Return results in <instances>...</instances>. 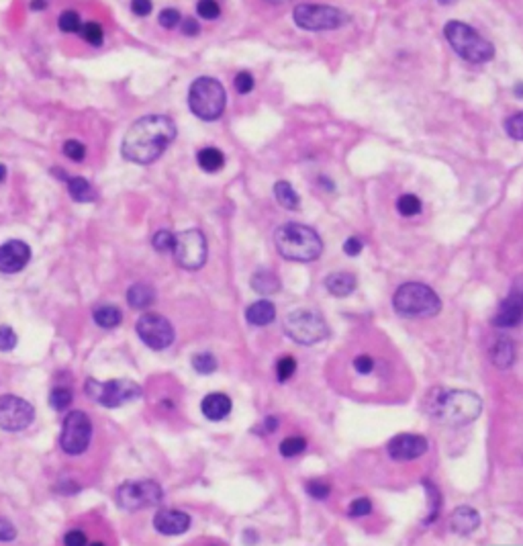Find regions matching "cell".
<instances>
[{"label": "cell", "instance_id": "1", "mask_svg": "<svg viewBox=\"0 0 523 546\" xmlns=\"http://www.w3.org/2000/svg\"><path fill=\"white\" fill-rule=\"evenodd\" d=\"M176 139L174 121L166 115L137 119L127 129L121 143V154L133 164H152Z\"/></svg>", "mask_w": 523, "mask_h": 546}, {"label": "cell", "instance_id": "2", "mask_svg": "<svg viewBox=\"0 0 523 546\" xmlns=\"http://www.w3.org/2000/svg\"><path fill=\"white\" fill-rule=\"evenodd\" d=\"M426 411L431 420L444 426H466L483 413V399L462 389H433L426 399Z\"/></svg>", "mask_w": 523, "mask_h": 546}, {"label": "cell", "instance_id": "3", "mask_svg": "<svg viewBox=\"0 0 523 546\" xmlns=\"http://www.w3.org/2000/svg\"><path fill=\"white\" fill-rule=\"evenodd\" d=\"M276 248L287 260L313 262L323 252V242L317 232L303 223H284L274 235Z\"/></svg>", "mask_w": 523, "mask_h": 546}, {"label": "cell", "instance_id": "4", "mask_svg": "<svg viewBox=\"0 0 523 546\" xmlns=\"http://www.w3.org/2000/svg\"><path fill=\"white\" fill-rule=\"evenodd\" d=\"M444 35L452 49L472 64H483L495 56V47L488 40H485L476 29L466 25L462 20H450L444 27Z\"/></svg>", "mask_w": 523, "mask_h": 546}, {"label": "cell", "instance_id": "5", "mask_svg": "<svg viewBox=\"0 0 523 546\" xmlns=\"http://www.w3.org/2000/svg\"><path fill=\"white\" fill-rule=\"evenodd\" d=\"M392 307L403 317H433L442 309V301L438 293L423 283H407L397 289Z\"/></svg>", "mask_w": 523, "mask_h": 546}, {"label": "cell", "instance_id": "6", "mask_svg": "<svg viewBox=\"0 0 523 546\" xmlns=\"http://www.w3.org/2000/svg\"><path fill=\"white\" fill-rule=\"evenodd\" d=\"M225 102H227V95L219 80L211 78V76H200L191 84L188 105H191V111L198 119H203V121L219 119L225 111Z\"/></svg>", "mask_w": 523, "mask_h": 546}, {"label": "cell", "instance_id": "7", "mask_svg": "<svg viewBox=\"0 0 523 546\" xmlns=\"http://www.w3.org/2000/svg\"><path fill=\"white\" fill-rule=\"evenodd\" d=\"M284 332L292 342L303 344V346H313L321 340L327 338L330 328L325 319L313 309H296L291 311L284 319Z\"/></svg>", "mask_w": 523, "mask_h": 546}, {"label": "cell", "instance_id": "8", "mask_svg": "<svg viewBox=\"0 0 523 546\" xmlns=\"http://www.w3.org/2000/svg\"><path fill=\"white\" fill-rule=\"evenodd\" d=\"M86 395L97 401L104 408H121L123 403H129V401H136L143 395L141 387L133 383V381H95V379H88L86 381Z\"/></svg>", "mask_w": 523, "mask_h": 546}, {"label": "cell", "instance_id": "9", "mask_svg": "<svg viewBox=\"0 0 523 546\" xmlns=\"http://www.w3.org/2000/svg\"><path fill=\"white\" fill-rule=\"evenodd\" d=\"M292 17L301 29L307 31H327V29H339L342 25L348 23V15L342 13L339 8L330 6V4H296Z\"/></svg>", "mask_w": 523, "mask_h": 546}, {"label": "cell", "instance_id": "10", "mask_svg": "<svg viewBox=\"0 0 523 546\" xmlns=\"http://www.w3.org/2000/svg\"><path fill=\"white\" fill-rule=\"evenodd\" d=\"M115 499L116 506L121 507V509L137 511V509L157 506L164 499V491H162V487L155 481H150V479L127 481V483L116 487Z\"/></svg>", "mask_w": 523, "mask_h": 546}, {"label": "cell", "instance_id": "11", "mask_svg": "<svg viewBox=\"0 0 523 546\" xmlns=\"http://www.w3.org/2000/svg\"><path fill=\"white\" fill-rule=\"evenodd\" d=\"M92 440V422L84 411H72L66 415L64 420V428H61V438L59 444L66 454L78 456L82 452H86L88 444Z\"/></svg>", "mask_w": 523, "mask_h": 546}, {"label": "cell", "instance_id": "12", "mask_svg": "<svg viewBox=\"0 0 523 546\" xmlns=\"http://www.w3.org/2000/svg\"><path fill=\"white\" fill-rule=\"evenodd\" d=\"M176 262L186 271H198L207 262V237L200 230H186L176 235Z\"/></svg>", "mask_w": 523, "mask_h": 546}, {"label": "cell", "instance_id": "13", "mask_svg": "<svg viewBox=\"0 0 523 546\" xmlns=\"http://www.w3.org/2000/svg\"><path fill=\"white\" fill-rule=\"evenodd\" d=\"M137 336L141 342L152 350H164L174 342V328L172 324L160 313H143L137 319Z\"/></svg>", "mask_w": 523, "mask_h": 546}, {"label": "cell", "instance_id": "14", "mask_svg": "<svg viewBox=\"0 0 523 546\" xmlns=\"http://www.w3.org/2000/svg\"><path fill=\"white\" fill-rule=\"evenodd\" d=\"M35 410L29 401L17 395L0 397V429L4 432H20L33 424Z\"/></svg>", "mask_w": 523, "mask_h": 546}, {"label": "cell", "instance_id": "15", "mask_svg": "<svg viewBox=\"0 0 523 546\" xmlns=\"http://www.w3.org/2000/svg\"><path fill=\"white\" fill-rule=\"evenodd\" d=\"M429 449L427 440L419 434H399L388 442V454L392 461L405 463V461H415L419 456H423Z\"/></svg>", "mask_w": 523, "mask_h": 546}, {"label": "cell", "instance_id": "16", "mask_svg": "<svg viewBox=\"0 0 523 546\" xmlns=\"http://www.w3.org/2000/svg\"><path fill=\"white\" fill-rule=\"evenodd\" d=\"M29 260H31V248L20 239H11L0 246V273H20L29 264Z\"/></svg>", "mask_w": 523, "mask_h": 546}, {"label": "cell", "instance_id": "17", "mask_svg": "<svg viewBox=\"0 0 523 546\" xmlns=\"http://www.w3.org/2000/svg\"><path fill=\"white\" fill-rule=\"evenodd\" d=\"M523 321V291H513L501 301L493 324L497 328H515Z\"/></svg>", "mask_w": 523, "mask_h": 546}, {"label": "cell", "instance_id": "18", "mask_svg": "<svg viewBox=\"0 0 523 546\" xmlns=\"http://www.w3.org/2000/svg\"><path fill=\"white\" fill-rule=\"evenodd\" d=\"M154 528L160 534L178 536L191 528V516L178 509H160L154 516Z\"/></svg>", "mask_w": 523, "mask_h": 546}, {"label": "cell", "instance_id": "19", "mask_svg": "<svg viewBox=\"0 0 523 546\" xmlns=\"http://www.w3.org/2000/svg\"><path fill=\"white\" fill-rule=\"evenodd\" d=\"M232 399L225 393H209L203 403H200V411L207 420L211 422H221L232 413Z\"/></svg>", "mask_w": 523, "mask_h": 546}, {"label": "cell", "instance_id": "20", "mask_svg": "<svg viewBox=\"0 0 523 546\" xmlns=\"http://www.w3.org/2000/svg\"><path fill=\"white\" fill-rule=\"evenodd\" d=\"M481 526V516L474 507H456L450 516V528L458 534H472Z\"/></svg>", "mask_w": 523, "mask_h": 546}, {"label": "cell", "instance_id": "21", "mask_svg": "<svg viewBox=\"0 0 523 546\" xmlns=\"http://www.w3.org/2000/svg\"><path fill=\"white\" fill-rule=\"evenodd\" d=\"M491 360L499 369L513 367V362H515V344H513V340L507 338V336L497 338V342L491 348Z\"/></svg>", "mask_w": 523, "mask_h": 546}, {"label": "cell", "instance_id": "22", "mask_svg": "<svg viewBox=\"0 0 523 546\" xmlns=\"http://www.w3.org/2000/svg\"><path fill=\"white\" fill-rule=\"evenodd\" d=\"M246 317H248V321H250L252 326L264 328V326H268V324L274 321V317H276V307H274L272 301L262 299V301H256V303H252V305L248 307Z\"/></svg>", "mask_w": 523, "mask_h": 546}, {"label": "cell", "instance_id": "23", "mask_svg": "<svg viewBox=\"0 0 523 546\" xmlns=\"http://www.w3.org/2000/svg\"><path fill=\"white\" fill-rule=\"evenodd\" d=\"M66 186H68V193L70 196L78 201V203H92V201H97L98 193L95 191V186L86 180V178H82V176H70L68 180H66Z\"/></svg>", "mask_w": 523, "mask_h": 546}, {"label": "cell", "instance_id": "24", "mask_svg": "<svg viewBox=\"0 0 523 546\" xmlns=\"http://www.w3.org/2000/svg\"><path fill=\"white\" fill-rule=\"evenodd\" d=\"M325 287L335 297H348L356 291V276L349 273H333L325 278Z\"/></svg>", "mask_w": 523, "mask_h": 546}, {"label": "cell", "instance_id": "25", "mask_svg": "<svg viewBox=\"0 0 523 546\" xmlns=\"http://www.w3.org/2000/svg\"><path fill=\"white\" fill-rule=\"evenodd\" d=\"M154 301L155 291L150 285H145V283H137V285H133V287L127 291V303H129L133 309H145V307H150Z\"/></svg>", "mask_w": 523, "mask_h": 546}, {"label": "cell", "instance_id": "26", "mask_svg": "<svg viewBox=\"0 0 523 546\" xmlns=\"http://www.w3.org/2000/svg\"><path fill=\"white\" fill-rule=\"evenodd\" d=\"M252 289L260 295H274L280 291V278L270 271H258L252 276Z\"/></svg>", "mask_w": 523, "mask_h": 546}, {"label": "cell", "instance_id": "27", "mask_svg": "<svg viewBox=\"0 0 523 546\" xmlns=\"http://www.w3.org/2000/svg\"><path fill=\"white\" fill-rule=\"evenodd\" d=\"M196 162L205 172H219L225 164V156L217 148H205L196 154Z\"/></svg>", "mask_w": 523, "mask_h": 546}, {"label": "cell", "instance_id": "28", "mask_svg": "<svg viewBox=\"0 0 523 546\" xmlns=\"http://www.w3.org/2000/svg\"><path fill=\"white\" fill-rule=\"evenodd\" d=\"M274 196H276V201L282 205V207H287V209H299V203H301V198L296 195V191L292 189L291 182H287V180H278L276 184H274Z\"/></svg>", "mask_w": 523, "mask_h": 546}, {"label": "cell", "instance_id": "29", "mask_svg": "<svg viewBox=\"0 0 523 546\" xmlns=\"http://www.w3.org/2000/svg\"><path fill=\"white\" fill-rule=\"evenodd\" d=\"M121 319H123V313L115 305H102V307L95 309V321H97V326L104 328V330L116 328L121 324Z\"/></svg>", "mask_w": 523, "mask_h": 546}, {"label": "cell", "instance_id": "30", "mask_svg": "<svg viewBox=\"0 0 523 546\" xmlns=\"http://www.w3.org/2000/svg\"><path fill=\"white\" fill-rule=\"evenodd\" d=\"M307 449V440L303 436H289L280 442V454L287 458H294L299 454H303Z\"/></svg>", "mask_w": 523, "mask_h": 546}, {"label": "cell", "instance_id": "31", "mask_svg": "<svg viewBox=\"0 0 523 546\" xmlns=\"http://www.w3.org/2000/svg\"><path fill=\"white\" fill-rule=\"evenodd\" d=\"M423 487H426L427 495H429V514L426 518V524H431L438 520L440 516V507H442V497H440V491L435 485H431V481H423Z\"/></svg>", "mask_w": 523, "mask_h": 546}, {"label": "cell", "instance_id": "32", "mask_svg": "<svg viewBox=\"0 0 523 546\" xmlns=\"http://www.w3.org/2000/svg\"><path fill=\"white\" fill-rule=\"evenodd\" d=\"M193 367L200 374H211L217 371V358L211 352H198L193 356Z\"/></svg>", "mask_w": 523, "mask_h": 546}, {"label": "cell", "instance_id": "33", "mask_svg": "<svg viewBox=\"0 0 523 546\" xmlns=\"http://www.w3.org/2000/svg\"><path fill=\"white\" fill-rule=\"evenodd\" d=\"M397 209L403 217H415L421 213V201L415 195H403L397 201Z\"/></svg>", "mask_w": 523, "mask_h": 546}, {"label": "cell", "instance_id": "34", "mask_svg": "<svg viewBox=\"0 0 523 546\" xmlns=\"http://www.w3.org/2000/svg\"><path fill=\"white\" fill-rule=\"evenodd\" d=\"M72 403V391L66 387H56L49 393V405L56 411H66Z\"/></svg>", "mask_w": 523, "mask_h": 546}, {"label": "cell", "instance_id": "35", "mask_svg": "<svg viewBox=\"0 0 523 546\" xmlns=\"http://www.w3.org/2000/svg\"><path fill=\"white\" fill-rule=\"evenodd\" d=\"M80 35L88 41L90 45H102V40H104L102 27H100L98 23H95V20L84 23V25H82V29H80Z\"/></svg>", "mask_w": 523, "mask_h": 546}, {"label": "cell", "instance_id": "36", "mask_svg": "<svg viewBox=\"0 0 523 546\" xmlns=\"http://www.w3.org/2000/svg\"><path fill=\"white\" fill-rule=\"evenodd\" d=\"M152 244H154V248L157 252H174L176 235L172 234V232H168V230H160V232L154 235Z\"/></svg>", "mask_w": 523, "mask_h": 546}, {"label": "cell", "instance_id": "37", "mask_svg": "<svg viewBox=\"0 0 523 546\" xmlns=\"http://www.w3.org/2000/svg\"><path fill=\"white\" fill-rule=\"evenodd\" d=\"M59 29L64 31V33H80V29H82V20L78 17L76 11H64L61 15H59Z\"/></svg>", "mask_w": 523, "mask_h": 546}, {"label": "cell", "instance_id": "38", "mask_svg": "<svg viewBox=\"0 0 523 546\" xmlns=\"http://www.w3.org/2000/svg\"><path fill=\"white\" fill-rule=\"evenodd\" d=\"M296 371V360L292 356H282L278 362H276V376L280 383H287L291 379L292 374Z\"/></svg>", "mask_w": 523, "mask_h": 546}, {"label": "cell", "instance_id": "39", "mask_svg": "<svg viewBox=\"0 0 523 546\" xmlns=\"http://www.w3.org/2000/svg\"><path fill=\"white\" fill-rule=\"evenodd\" d=\"M305 491L309 493L313 499H327L331 493V485L327 481H319V479H313L305 485Z\"/></svg>", "mask_w": 523, "mask_h": 546}, {"label": "cell", "instance_id": "40", "mask_svg": "<svg viewBox=\"0 0 523 546\" xmlns=\"http://www.w3.org/2000/svg\"><path fill=\"white\" fill-rule=\"evenodd\" d=\"M64 154L70 158V160H74V162H82V160L86 158V146L76 141V139H68V141L64 143Z\"/></svg>", "mask_w": 523, "mask_h": 546}, {"label": "cell", "instance_id": "41", "mask_svg": "<svg viewBox=\"0 0 523 546\" xmlns=\"http://www.w3.org/2000/svg\"><path fill=\"white\" fill-rule=\"evenodd\" d=\"M196 11H198V15H200L203 19L207 20L217 19V17L221 15V6H219V2H215V0H203V2H198V4H196Z\"/></svg>", "mask_w": 523, "mask_h": 546}, {"label": "cell", "instance_id": "42", "mask_svg": "<svg viewBox=\"0 0 523 546\" xmlns=\"http://www.w3.org/2000/svg\"><path fill=\"white\" fill-rule=\"evenodd\" d=\"M505 129H507V133L513 137V139H522L523 141V111L507 119Z\"/></svg>", "mask_w": 523, "mask_h": 546}, {"label": "cell", "instance_id": "43", "mask_svg": "<svg viewBox=\"0 0 523 546\" xmlns=\"http://www.w3.org/2000/svg\"><path fill=\"white\" fill-rule=\"evenodd\" d=\"M17 346V333L11 326H0V350L11 352Z\"/></svg>", "mask_w": 523, "mask_h": 546}, {"label": "cell", "instance_id": "44", "mask_svg": "<svg viewBox=\"0 0 523 546\" xmlns=\"http://www.w3.org/2000/svg\"><path fill=\"white\" fill-rule=\"evenodd\" d=\"M348 511L349 516H354V518H362V516H368L372 511V504H370L368 497H358L349 504Z\"/></svg>", "mask_w": 523, "mask_h": 546}, {"label": "cell", "instance_id": "45", "mask_svg": "<svg viewBox=\"0 0 523 546\" xmlns=\"http://www.w3.org/2000/svg\"><path fill=\"white\" fill-rule=\"evenodd\" d=\"M160 25L162 27H166V29H174L178 27L180 23H182V17H180V13L176 11V8H164L162 13H160Z\"/></svg>", "mask_w": 523, "mask_h": 546}, {"label": "cell", "instance_id": "46", "mask_svg": "<svg viewBox=\"0 0 523 546\" xmlns=\"http://www.w3.org/2000/svg\"><path fill=\"white\" fill-rule=\"evenodd\" d=\"M235 88H237V93H241V95L252 93V88H253L252 74H250V72H239V74L235 76Z\"/></svg>", "mask_w": 523, "mask_h": 546}, {"label": "cell", "instance_id": "47", "mask_svg": "<svg viewBox=\"0 0 523 546\" xmlns=\"http://www.w3.org/2000/svg\"><path fill=\"white\" fill-rule=\"evenodd\" d=\"M354 369L356 372H360V374H368L374 369V360L370 358L368 354H360V356H356L354 358Z\"/></svg>", "mask_w": 523, "mask_h": 546}, {"label": "cell", "instance_id": "48", "mask_svg": "<svg viewBox=\"0 0 523 546\" xmlns=\"http://www.w3.org/2000/svg\"><path fill=\"white\" fill-rule=\"evenodd\" d=\"M17 538V528L13 526L8 520L0 518V542H11Z\"/></svg>", "mask_w": 523, "mask_h": 546}, {"label": "cell", "instance_id": "49", "mask_svg": "<svg viewBox=\"0 0 523 546\" xmlns=\"http://www.w3.org/2000/svg\"><path fill=\"white\" fill-rule=\"evenodd\" d=\"M64 545L66 546H86V536L82 530H70L64 536Z\"/></svg>", "mask_w": 523, "mask_h": 546}, {"label": "cell", "instance_id": "50", "mask_svg": "<svg viewBox=\"0 0 523 546\" xmlns=\"http://www.w3.org/2000/svg\"><path fill=\"white\" fill-rule=\"evenodd\" d=\"M362 248H364V244H362V239L356 237V235L348 237L346 244H344V252L348 254V256H358V254L362 252Z\"/></svg>", "mask_w": 523, "mask_h": 546}, {"label": "cell", "instance_id": "51", "mask_svg": "<svg viewBox=\"0 0 523 546\" xmlns=\"http://www.w3.org/2000/svg\"><path fill=\"white\" fill-rule=\"evenodd\" d=\"M180 29H182V33H184V35H188V37H196V35L200 33V25H198L194 19L182 20V23H180Z\"/></svg>", "mask_w": 523, "mask_h": 546}, {"label": "cell", "instance_id": "52", "mask_svg": "<svg viewBox=\"0 0 523 546\" xmlns=\"http://www.w3.org/2000/svg\"><path fill=\"white\" fill-rule=\"evenodd\" d=\"M131 11L139 15V17H145L152 13V2L150 0H133L131 2Z\"/></svg>", "mask_w": 523, "mask_h": 546}, {"label": "cell", "instance_id": "53", "mask_svg": "<svg viewBox=\"0 0 523 546\" xmlns=\"http://www.w3.org/2000/svg\"><path fill=\"white\" fill-rule=\"evenodd\" d=\"M258 432L260 434H272V432H276L278 429V417L276 415H268L264 422H262V426H258Z\"/></svg>", "mask_w": 523, "mask_h": 546}, {"label": "cell", "instance_id": "54", "mask_svg": "<svg viewBox=\"0 0 523 546\" xmlns=\"http://www.w3.org/2000/svg\"><path fill=\"white\" fill-rule=\"evenodd\" d=\"M29 6H31L33 11H43V8L47 6V2H31Z\"/></svg>", "mask_w": 523, "mask_h": 546}, {"label": "cell", "instance_id": "55", "mask_svg": "<svg viewBox=\"0 0 523 546\" xmlns=\"http://www.w3.org/2000/svg\"><path fill=\"white\" fill-rule=\"evenodd\" d=\"M515 97L523 98V82H519V84L515 86Z\"/></svg>", "mask_w": 523, "mask_h": 546}, {"label": "cell", "instance_id": "56", "mask_svg": "<svg viewBox=\"0 0 523 546\" xmlns=\"http://www.w3.org/2000/svg\"><path fill=\"white\" fill-rule=\"evenodd\" d=\"M4 178H6V166H2V164H0V182H2Z\"/></svg>", "mask_w": 523, "mask_h": 546}, {"label": "cell", "instance_id": "57", "mask_svg": "<svg viewBox=\"0 0 523 546\" xmlns=\"http://www.w3.org/2000/svg\"><path fill=\"white\" fill-rule=\"evenodd\" d=\"M90 546H104V545H102V542H92Z\"/></svg>", "mask_w": 523, "mask_h": 546}]
</instances>
